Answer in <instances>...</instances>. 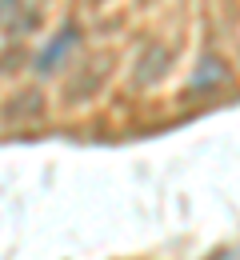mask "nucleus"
<instances>
[{
  "label": "nucleus",
  "mask_w": 240,
  "mask_h": 260,
  "mask_svg": "<svg viewBox=\"0 0 240 260\" xmlns=\"http://www.w3.org/2000/svg\"><path fill=\"white\" fill-rule=\"evenodd\" d=\"M0 24L12 28V32H32L40 24V12L28 0H0Z\"/></svg>",
  "instance_id": "nucleus-1"
},
{
  "label": "nucleus",
  "mask_w": 240,
  "mask_h": 260,
  "mask_svg": "<svg viewBox=\"0 0 240 260\" xmlns=\"http://www.w3.org/2000/svg\"><path fill=\"white\" fill-rule=\"evenodd\" d=\"M164 68H168V48L164 44H148L144 52L136 56V84H156L160 76H164Z\"/></svg>",
  "instance_id": "nucleus-2"
},
{
  "label": "nucleus",
  "mask_w": 240,
  "mask_h": 260,
  "mask_svg": "<svg viewBox=\"0 0 240 260\" xmlns=\"http://www.w3.org/2000/svg\"><path fill=\"white\" fill-rule=\"evenodd\" d=\"M76 40H80V32H76V24H68V28H60V36H56V40H52V44H48V48L40 52V60H36V68H40V72H52V68H56V60H60V56H68L72 48H76Z\"/></svg>",
  "instance_id": "nucleus-3"
},
{
  "label": "nucleus",
  "mask_w": 240,
  "mask_h": 260,
  "mask_svg": "<svg viewBox=\"0 0 240 260\" xmlns=\"http://www.w3.org/2000/svg\"><path fill=\"white\" fill-rule=\"evenodd\" d=\"M216 88H224V64H220L216 56H204L200 68L192 72V92L208 96V92H216Z\"/></svg>",
  "instance_id": "nucleus-4"
},
{
  "label": "nucleus",
  "mask_w": 240,
  "mask_h": 260,
  "mask_svg": "<svg viewBox=\"0 0 240 260\" xmlns=\"http://www.w3.org/2000/svg\"><path fill=\"white\" fill-rule=\"evenodd\" d=\"M212 260H240V252H216Z\"/></svg>",
  "instance_id": "nucleus-5"
}]
</instances>
